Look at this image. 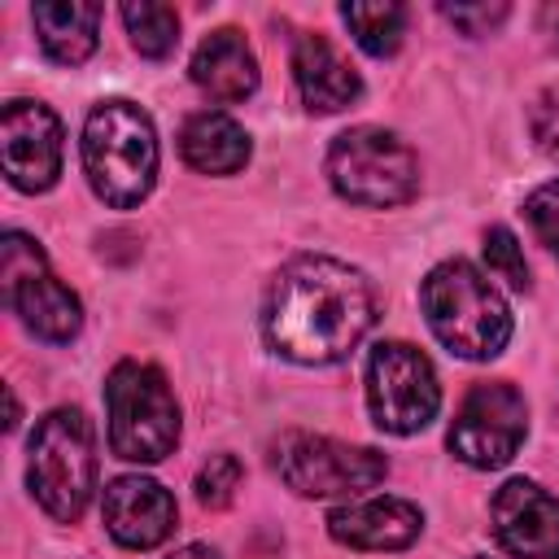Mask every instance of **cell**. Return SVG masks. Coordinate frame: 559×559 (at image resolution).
Segmentation results:
<instances>
[{
	"label": "cell",
	"mask_w": 559,
	"mask_h": 559,
	"mask_svg": "<svg viewBox=\"0 0 559 559\" xmlns=\"http://www.w3.org/2000/svg\"><path fill=\"white\" fill-rule=\"evenodd\" d=\"M376 297L362 271L349 262L306 253L293 258L266 297V341L293 362H341L371 328Z\"/></svg>",
	"instance_id": "1"
},
{
	"label": "cell",
	"mask_w": 559,
	"mask_h": 559,
	"mask_svg": "<svg viewBox=\"0 0 559 559\" xmlns=\"http://www.w3.org/2000/svg\"><path fill=\"white\" fill-rule=\"evenodd\" d=\"M83 170L105 205H140L157 179V135L140 105L100 100L83 122Z\"/></svg>",
	"instance_id": "2"
},
{
	"label": "cell",
	"mask_w": 559,
	"mask_h": 559,
	"mask_svg": "<svg viewBox=\"0 0 559 559\" xmlns=\"http://www.w3.org/2000/svg\"><path fill=\"white\" fill-rule=\"evenodd\" d=\"M424 314L437 341L459 358H493L511 341V310L498 288L463 258H450L424 280Z\"/></svg>",
	"instance_id": "3"
},
{
	"label": "cell",
	"mask_w": 559,
	"mask_h": 559,
	"mask_svg": "<svg viewBox=\"0 0 559 559\" xmlns=\"http://www.w3.org/2000/svg\"><path fill=\"white\" fill-rule=\"evenodd\" d=\"M26 485L52 520L70 524L83 515L96 489V441L83 411L57 406L35 424Z\"/></svg>",
	"instance_id": "4"
},
{
	"label": "cell",
	"mask_w": 559,
	"mask_h": 559,
	"mask_svg": "<svg viewBox=\"0 0 559 559\" xmlns=\"http://www.w3.org/2000/svg\"><path fill=\"white\" fill-rule=\"evenodd\" d=\"M109 445L127 463H157L179 441V406L166 376L148 362H118L105 380Z\"/></svg>",
	"instance_id": "5"
},
{
	"label": "cell",
	"mask_w": 559,
	"mask_h": 559,
	"mask_svg": "<svg viewBox=\"0 0 559 559\" xmlns=\"http://www.w3.org/2000/svg\"><path fill=\"white\" fill-rule=\"evenodd\" d=\"M328 179L354 205H402L419 188V162L393 131L354 127L332 140Z\"/></svg>",
	"instance_id": "6"
},
{
	"label": "cell",
	"mask_w": 559,
	"mask_h": 559,
	"mask_svg": "<svg viewBox=\"0 0 559 559\" xmlns=\"http://www.w3.org/2000/svg\"><path fill=\"white\" fill-rule=\"evenodd\" d=\"M275 472L301 498H341L380 485L389 463L380 450L367 445H345L314 432H284L275 441Z\"/></svg>",
	"instance_id": "7"
},
{
	"label": "cell",
	"mask_w": 559,
	"mask_h": 559,
	"mask_svg": "<svg viewBox=\"0 0 559 559\" xmlns=\"http://www.w3.org/2000/svg\"><path fill=\"white\" fill-rule=\"evenodd\" d=\"M0 280H4V301L13 306V314H22V323L35 336L61 345L83 328L79 297L48 271V258L31 236H22V231L4 236V245H0Z\"/></svg>",
	"instance_id": "8"
},
{
	"label": "cell",
	"mask_w": 559,
	"mask_h": 559,
	"mask_svg": "<svg viewBox=\"0 0 559 559\" xmlns=\"http://www.w3.org/2000/svg\"><path fill=\"white\" fill-rule=\"evenodd\" d=\"M367 406L384 432H419L441 406L432 362L406 341H380L367 358Z\"/></svg>",
	"instance_id": "9"
},
{
	"label": "cell",
	"mask_w": 559,
	"mask_h": 559,
	"mask_svg": "<svg viewBox=\"0 0 559 559\" xmlns=\"http://www.w3.org/2000/svg\"><path fill=\"white\" fill-rule=\"evenodd\" d=\"M524 428H528L524 393L507 380H485L472 384V393L463 397L450 424V450L467 467H502L520 450Z\"/></svg>",
	"instance_id": "10"
},
{
	"label": "cell",
	"mask_w": 559,
	"mask_h": 559,
	"mask_svg": "<svg viewBox=\"0 0 559 559\" xmlns=\"http://www.w3.org/2000/svg\"><path fill=\"white\" fill-rule=\"evenodd\" d=\"M0 162L13 188L44 192L61 175V122L39 100H9L0 114Z\"/></svg>",
	"instance_id": "11"
},
{
	"label": "cell",
	"mask_w": 559,
	"mask_h": 559,
	"mask_svg": "<svg viewBox=\"0 0 559 559\" xmlns=\"http://www.w3.org/2000/svg\"><path fill=\"white\" fill-rule=\"evenodd\" d=\"M493 537L515 559H559V502L533 480H507L489 502Z\"/></svg>",
	"instance_id": "12"
},
{
	"label": "cell",
	"mask_w": 559,
	"mask_h": 559,
	"mask_svg": "<svg viewBox=\"0 0 559 559\" xmlns=\"http://www.w3.org/2000/svg\"><path fill=\"white\" fill-rule=\"evenodd\" d=\"M179 507L148 476H118L105 489V528L127 550H153L175 533Z\"/></svg>",
	"instance_id": "13"
},
{
	"label": "cell",
	"mask_w": 559,
	"mask_h": 559,
	"mask_svg": "<svg viewBox=\"0 0 559 559\" xmlns=\"http://www.w3.org/2000/svg\"><path fill=\"white\" fill-rule=\"evenodd\" d=\"M424 515L406 498H362L328 515V533L354 550H402L419 537Z\"/></svg>",
	"instance_id": "14"
},
{
	"label": "cell",
	"mask_w": 559,
	"mask_h": 559,
	"mask_svg": "<svg viewBox=\"0 0 559 559\" xmlns=\"http://www.w3.org/2000/svg\"><path fill=\"white\" fill-rule=\"evenodd\" d=\"M293 79H297V92L306 100V109L314 114H336L345 105H354L362 96V79L358 70L323 39V35H297V48H293Z\"/></svg>",
	"instance_id": "15"
},
{
	"label": "cell",
	"mask_w": 559,
	"mask_h": 559,
	"mask_svg": "<svg viewBox=\"0 0 559 559\" xmlns=\"http://www.w3.org/2000/svg\"><path fill=\"white\" fill-rule=\"evenodd\" d=\"M192 83L210 100H218V105L253 96V87H258V57H253L249 39L240 31H231V26L205 35L201 48L192 52Z\"/></svg>",
	"instance_id": "16"
},
{
	"label": "cell",
	"mask_w": 559,
	"mask_h": 559,
	"mask_svg": "<svg viewBox=\"0 0 559 559\" xmlns=\"http://www.w3.org/2000/svg\"><path fill=\"white\" fill-rule=\"evenodd\" d=\"M35 35L44 44V52L61 66H79L96 52V35H100V4H83V0H44L31 9Z\"/></svg>",
	"instance_id": "17"
},
{
	"label": "cell",
	"mask_w": 559,
	"mask_h": 559,
	"mask_svg": "<svg viewBox=\"0 0 559 559\" xmlns=\"http://www.w3.org/2000/svg\"><path fill=\"white\" fill-rule=\"evenodd\" d=\"M179 153L201 175H236L249 162V135L240 122H231L218 109L192 114L179 131Z\"/></svg>",
	"instance_id": "18"
},
{
	"label": "cell",
	"mask_w": 559,
	"mask_h": 559,
	"mask_svg": "<svg viewBox=\"0 0 559 559\" xmlns=\"http://www.w3.org/2000/svg\"><path fill=\"white\" fill-rule=\"evenodd\" d=\"M345 26L354 31V39L371 52V57H389L397 52L402 44V31H406V9L393 4V0H376V4H345L341 9Z\"/></svg>",
	"instance_id": "19"
},
{
	"label": "cell",
	"mask_w": 559,
	"mask_h": 559,
	"mask_svg": "<svg viewBox=\"0 0 559 559\" xmlns=\"http://www.w3.org/2000/svg\"><path fill=\"white\" fill-rule=\"evenodd\" d=\"M122 26H127L135 52H144V57H166L179 44V17L170 4H157V0L122 4Z\"/></svg>",
	"instance_id": "20"
},
{
	"label": "cell",
	"mask_w": 559,
	"mask_h": 559,
	"mask_svg": "<svg viewBox=\"0 0 559 559\" xmlns=\"http://www.w3.org/2000/svg\"><path fill=\"white\" fill-rule=\"evenodd\" d=\"M236 489H240V459H236V454H214V459L197 472V502L210 507V511L227 507V502L236 498Z\"/></svg>",
	"instance_id": "21"
},
{
	"label": "cell",
	"mask_w": 559,
	"mask_h": 559,
	"mask_svg": "<svg viewBox=\"0 0 559 559\" xmlns=\"http://www.w3.org/2000/svg\"><path fill=\"white\" fill-rule=\"evenodd\" d=\"M485 262H489V271L498 275V280H507L511 288H528V266H524V253H520V245H515V236L507 231V227H489L485 231Z\"/></svg>",
	"instance_id": "22"
},
{
	"label": "cell",
	"mask_w": 559,
	"mask_h": 559,
	"mask_svg": "<svg viewBox=\"0 0 559 559\" xmlns=\"http://www.w3.org/2000/svg\"><path fill=\"white\" fill-rule=\"evenodd\" d=\"M524 218L533 223L537 240L559 258V179H550V183H542V188L528 192V201H524Z\"/></svg>",
	"instance_id": "23"
},
{
	"label": "cell",
	"mask_w": 559,
	"mask_h": 559,
	"mask_svg": "<svg viewBox=\"0 0 559 559\" xmlns=\"http://www.w3.org/2000/svg\"><path fill=\"white\" fill-rule=\"evenodd\" d=\"M528 127H533L537 148L550 153V157H559V83L546 87V92L533 100V109H528Z\"/></svg>",
	"instance_id": "24"
},
{
	"label": "cell",
	"mask_w": 559,
	"mask_h": 559,
	"mask_svg": "<svg viewBox=\"0 0 559 559\" xmlns=\"http://www.w3.org/2000/svg\"><path fill=\"white\" fill-rule=\"evenodd\" d=\"M441 17L454 22L463 35H489L507 17V4H441Z\"/></svg>",
	"instance_id": "25"
},
{
	"label": "cell",
	"mask_w": 559,
	"mask_h": 559,
	"mask_svg": "<svg viewBox=\"0 0 559 559\" xmlns=\"http://www.w3.org/2000/svg\"><path fill=\"white\" fill-rule=\"evenodd\" d=\"M170 559H218V550H210V546H183Z\"/></svg>",
	"instance_id": "26"
}]
</instances>
